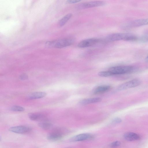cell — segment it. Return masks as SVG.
Masks as SVG:
<instances>
[{"instance_id": "6da1fadb", "label": "cell", "mask_w": 148, "mask_h": 148, "mask_svg": "<svg viewBox=\"0 0 148 148\" xmlns=\"http://www.w3.org/2000/svg\"><path fill=\"white\" fill-rule=\"evenodd\" d=\"M107 40L110 41H133L138 40V37L135 35L129 33H115L108 35L106 37Z\"/></svg>"}, {"instance_id": "7a4b0ae2", "label": "cell", "mask_w": 148, "mask_h": 148, "mask_svg": "<svg viewBox=\"0 0 148 148\" xmlns=\"http://www.w3.org/2000/svg\"><path fill=\"white\" fill-rule=\"evenodd\" d=\"M75 39L69 38L59 39L56 41H48L45 43L46 46L57 48H61L70 46L75 42Z\"/></svg>"}, {"instance_id": "3957f363", "label": "cell", "mask_w": 148, "mask_h": 148, "mask_svg": "<svg viewBox=\"0 0 148 148\" xmlns=\"http://www.w3.org/2000/svg\"><path fill=\"white\" fill-rule=\"evenodd\" d=\"M135 68L131 66H120L111 67L109 69L112 75H123L133 72Z\"/></svg>"}, {"instance_id": "277c9868", "label": "cell", "mask_w": 148, "mask_h": 148, "mask_svg": "<svg viewBox=\"0 0 148 148\" xmlns=\"http://www.w3.org/2000/svg\"><path fill=\"white\" fill-rule=\"evenodd\" d=\"M65 133V129L61 128H56L48 134L47 138L50 141H57L63 138Z\"/></svg>"}, {"instance_id": "5b68a950", "label": "cell", "mask_w": 148, "mask_h": 148, "mask_svg": "<svg viewBox=\"0 0 148 148\" xmlns=\"http://www.w3.org/2000/svg\"><path fill=\"white\" fill-rule=\"evenodd\" d=\"M141 81L137 79L133 80L119 86L117 88L118 91H122L137 87L141 85Z\"/></svg>"}, {"instance_id": "8992f818", "label": "cell", "mask_w": 148, "mask_h": 148, "mask_svg": "<svg viewBox=\"0 0 148 148\" xmlns=\"http://www.w3.org/2000/svg\"><path fill=\"white\" fill-rule=\"evenodd\" d=\"M105 4L103 1H94L81 3L78 5L77 7L79 9H85L103 6Z\"/></svg>"}, {"instance_id": "52a82bcc", "label": "cell", "mask_w": 148, "mask_h": 148, "mask_svg": "<svg viewBox=\"0 0 148 148\" xmlns=\"http://www.w3.org/2000/svg\"><path fill=\"white\" fill-rule=\"evenodd\" d=\"M148 25V19H139L129 22L125 26L127 28H135Z\"/></svg>"}, {"instance_id": "ba28073f", "label": "cell", "mask_w": 148, "mask_h": 148, "mask_svg": "<svg viewBox=\"0 0 148 148\" xmlns=\"http://www.w3.org/2000/svg\"><path fill=\"white\" fill-rule=\"evenodd\" d=\"M9 131L16 133L25 134L28 133L32 131L31 128L25 126H17L11 127L9 129Z\"/></svg>"}, {"instance_id": "9c48e42d", "label": "cell", "mask_w": 148, "mask_h": 148, "mask_svg": "<svg viewBox=\"0 0 148 148\" xmlns=\"http://www.w3.org/2000/svg\"><path fill=\"white\" fill-rule=\"evenodd\" d=\"M100 41V40L96 38L86 39L81 41L78 46L81 48H84L93 46Z\"/></svg>"}, {"instance_id": "30bf717a", "label": "cell", "mask_w": 148, "mask_h": 148, "mask_svg": "<svg viewBox=\"0 0 148 148\" xmlns=\"http://www.w3.org/2000/svg\"><path fill=\"white\" fill-rule=\"evenodd\" d=\"M93 138V135L91 134H82L73 137L71 139V141L73 142L81 141L91 139Z\"/></svg>"}, {"instance_id": "8fae6325", "label": "cell", "mask_w": 148, "mask_h": 148, "mask_svg": "<svg viewBox=\"0 0 148 148\" xmlns=\"http://www.w3.org/2000/svg\"><path fill=\"white\" fill-rule=\"evenodd\" d=\"M125 139L127 141H133L139 140L141 139L140 136L136 133L128 132L125 133L124 135Z\"/></svg>"}, {"instance_id": "7c38bea8", "label": "cell", "mask_w": 148, "mask_h": 148, "mask_svg": "<svg viewBox=\"0 0 148 148\" xmlns=\"http://www.w3.org/2000/svg\"><path fill=\"white\" fill-rule=\"evenodd\" d=\"M102 99L100 97H94L86 99L81 101L80 103L82 105H86L89 104L100 102Z\"/></svg>"}, {"instance_id": "4fadbf2b", "label": "cell", "mask_w": 148, "mask_h": 148, "mask_svg": "<svg viewBox=\"0 0 148 148\" xmlns=\"http://www.w3.org/2000/svg\"><path fill=\"white\" fill-rule=\"evenodd\" d=\"M111 87L109 85H102L97 87L94 91L95 94H101L108 91Z\"/></svg>"}, {"instance_id": "5bb4252c", "label": "cell", "mask_w": 148, "mask_h": 148, "mask_svg": "<svg viewBox=\"0 0 148 148\" xmlns=\"http://www.w3.org/2000/svg\"><path fill=\"white\" fill-rule=\"evenodd\" d=\"M46 95V93L43 92H37L33 93L29 96V98L31 99H37L42 98Z\"/></svg>"}, {"instance_id": "9a60e30c", "label": "cell", "mask_w": 148, "mask_h": 148, "mask_svg": "<svg viewBox=\"0 0 148 148\" xmlns=\"http://www.w3.org/2000/svg\"><path fill=\"white\" fill-rule=\"evenodd\" d=\"M29 117L31 120L34 121H42L45 117L43 115L36 113H30L29 115Z\"/></svg>"}, {"instance_id": "2e32d148", "label": "cell", "mask_w": 148, "mask_h": 148, "mask_svg": "<svg viewBox=\"0 0 148 148\" xmlns=\"http://www.w3.org/2000/svg\"><path fill=\"white\" fill-rule=\"evenodd\" d=\"M38 125L40 128L45 130L50 129L53 127V125L51 123L46 121L39 123Z\"/></svg>"}, {"instance_id": "e0dca14e", "label": "cell", "mask_w": 148, "mask_h": 148, "mask_svg": "<svg viewBox=\"0 0 148 148\" xmlns=\"http://www.w3.org/2000/svg\"><path fill=\"white\" fill-rule=\"evenodd\" d=\"M72 14L71 13H68L62 18L59 22V25L60 27L63 26L67 23V22L72 17Z\"/></svg>"}, {"instance_id": "ac0fdd59", "label": "cell", "mask_w": 148, "mask_h": 148, "mask_svg": "<svg viewBox=\"0 0 148 148\" xmlns=\"http://www.w3.org/2000/svg\"><path fill=\"white\" fill-rule=\"evenodd\" d=\"M98 75L99 76L102 77H107L113 76L111 72L109 70L99 72Z\"/></svg>"}, {"instance_id": "d6986e66", "label": "cell", "mask_w": 148, "mask_h": 148, "mask_svg": "<svg viewBox=\"0 0 148 148\" xmlns=\"http://www.w3.org/2000/svg\"><path fill=\"white\" fill-rule=\"evenodd\" d=\"M141 42L145 43L148 42V31L144 33L140 38Z\"/></svg>"}, {"instance_id": "ffe728a7", "label": "cell", "mask_w": 148, "mask_h": 148, "mask_svg": "<svg viewBox=\"0 0 148 148\" xmlns=\"http://www.w3.org/2000/svg\"><path fill=\"white\" fill-rule=\"evenodd\" d=\"M11 110L14 111L23 112L25 111V109L23 107L18 106H14L11 108Z\"/></svg>"}, {"instance_id": "44dd1931", "label": "cell", "mask_w": 148, "mask_h": 148, "mask_svg": "<svg viewBox=\"0 0 148 148\" xmlns=\"http://www.w3.org/2000/svg\"><path fill=\"white\" fill-rule=\"evenodd\" d=\"M121 143L119 141H116L112 143L111 144V146L113 147H117L120 145Z\"/></svg>"}, {"instance_id": "7402d4cb", "label": "cell", "mask_w": 148, "mask_h": 148, "mask_svg": "<svg viewBox=\"0 0 148 148\" xmlns=\"http://www.w3.org/2000/svg\"><path fill=\"white\" fill-rule=\"evenodd\" d=\"M28 78V77L25 74H23L21 75L19 77V78L21 80H26Z\"/></svg>"}, {"instance_id": "603a6c76", "label": "cell", "mask_w": 148, "mask_h": 148, "mask_svg": "<svg viewBox=\"0 0 148 148\" xmlns=\"http://www.w3.org/2000/svg\"><path fill=\"white\" fill-rule=\"evenodd\" d=\"M81 1L79 0H69L67 1V3L69 4H73L77 3Z\"/></svg>"}, {"instance_id": "cb8c5ba5", "label": "cell", "mask_w": 148, "mask_h": 148, "mask_svg": "<svg viewBox=\"0 0 148 148\" xmlns=\"http://www.w3.org/2000/svg\"><path fill=\"white\" fill-rule=\"evenodd\" d=\"M121 120L119 118H116L114 119L113 120V122L115 124H118L121 122Z\"/></svg>"}, {"instance_id": "d4e9b609", "label": "cell", "mask_w": 148, "mask_h": 148, "mask_svg": "<svg viewBox=\"0 0 148 148\" xmlns=\"http://www.w3.org/2000/svg\"><path fill=\"white\" fill-rule=\"evenodd\" d=\"M145 60L146 62L148 63V56L146 58Z\"/></svg>"}]
</instances>
